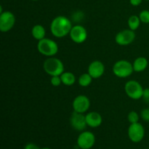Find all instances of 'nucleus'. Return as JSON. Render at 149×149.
<instances>
[{
	"instance_id": "4",
	"label": "nucleus",
	"mask_w": 149,
	"mask_h": 149,
	"mask_svg": "<svg viewBox=\"0 0 149 149\" xmlns=\"http://www.w3.org/2000/svg\"><path fill=\"white\" fill-rule=\"evenodd\" d=\"M133 65L130 61L120 60L116 61L113 66V73L119 78H127L133 73Z\"/></svg>"
},
{
	"instance_id": "29",
	"label": "nucleus",
	"mask_w": 149,
	"mask_h": 149,
	"mask_svg": "<svg viewBox=\"0 0 149 149\" xmlns=\"http://www.w3.org/2000/svg\"><path fill=\"white\" fill-rule=\"evenodd\" d=\"M31 1H38V0H31Z\"/></svg>"
},
{
	"instance_id": "19",
	"label": "nucleus",
	"mask_w": 149,
	"mask_h": 149,
	"mask_svg": "<svg viewBox=\"0 0 149 149\" xmlns=\"http://www.w3.org/2000/svg\"><path fill=\"white\" fill-rule=\"evenodd\" d=\"M141 20H140L139 16L137 15H131L128 19V26H129L130 29L132 31H136L137 29L139 28L140 25H141Z\"/></svg>"
},
{
	"instance_id": "12",
	"label": "nucleus",
	"mask_w": 149,
	"mask_h": 149,
	"mask_svg": "<svg viewBox=\"0 0 149 149\" xmlns=\"http://www.w3.org/2000/svg\"><path fill=\"white\" fill-rule=\"evenodd\" d=\"M70 123L71 127L77 131H83L87 126L85 115H84V113H77L75 111L73 112L71 114Z\"/></svg>"
},
{
	"instance_id": "26",
	"label": "nucleus",
	"mask_w": 149,
	"mask_h": 149,
	"mask_svg": "<svg viewBox=\"0 0 149 149\" xmlns=\"http://www.w3.org/2000/svg\"><path fill=\"white\" fill-rule=\"evenodd\" d=\"M24 149H40L36 144L33 143H29L25 146Z\"/></svg>"
},
{
	"instance_id": "28",
	"label": "nucleus",
	"mask_w": 149,
	"mask_h": 149,
	"mask_svg": "<svg viewBox=\"0 0 149 149\" xmlns=\"http://www.w3.org/2000/svg\"><path fill=\"white\" fill-rule=\"evenodd\" d=\"M40 149H52V148H47V147H45V148H40Z\"/></svg>"
},
{
	"instance_id": "30",
	"label": "nucleus",
	"mask_w": 149,
	"mask_h": 149,
	"mask_svg": "<svg viewBox=\"0 0 149 149\" xmlns=\"http://www.w3.org/2000/svg\"><path fill=\"white\" fill-rule=\"evenodd\" d=\"M146 1H149V0H146Z\"/></svg>"
},
{
	"instance_id": "8",
	"label": "nucleus",
	"mask_w": 149,
	"mask_h": 149,
	"mask_svg": "<svg viewBox=\"0 0 149 149\" xmlns=\"http://www.w3.org/2000/svg\"><path fill=\"white\" fill-rule=\"evenodd\" d=\"M15 17L10 11H4L0 13V31L8 32L14 27Z\"/></svg>"
},
{
	"instance_id": "21",
	"label": "nucleus",
	"mask_w": 149,
	"mask_h": 149,
	"mask_svg": "<svg viewBox=\"0 0 149 149\" xmlns=\"http://www.w3.org/2000/svg\"><path fill=\"white\" fill-rule=\"evenodd\" d=\"M140 20L141 23L149 24V10H144L140 13L139 15Z\"/></svg>"
},
{
	"instance_id": "18",
	"label": "nucleus",
	"mask_w": 149,
	"mask_h": 149,
	"mask_svg": "<svg viewBox=\"0 0 149 149\" xmlns=\"http://www.w3.org/2000/svg\"><path fill=\"white\" fill-rule=\"evenodd\" d=\"M93 78L90 75L89 73H84L79 77L78 82L81 87H87L90 85V84L93 81Z\"/></svg>"
},
{
	"instance_id": "9",
	"label": "nucleus",
	"mask_w": 149,
	"mask_h": 149,
	"mask_svg": "<svg viewBox=\"0 0 149 149\" xmlns=\"http://www.w3.org/2000/svg\"><path fill=\"white\" fill-rule=\"evenodd\" d=\"M135 39V31L131 29H125L119 31L115 36L116 44L120 46H127L132 44Z\"/></svg>"
},
{
	"instance_id": "22",
	"label": "nucleus",
	"mask_w": 149,
	"mask_h": 149,
	"mask_svg": "<svg viewBox=\"0 0 149 149\" xmlns=\"http://www.w3.org/2000/svg\"><path fill=\"white\" fill-rule=\"evenodd\" d=\"M50 83L54 87H58V86L61 85L62 84L61 76H53V77H51Z\"/></svg>"
},
{
	"instance_id": "3",
	"label": "nucleus",
	"mask_w": 149,
	"mask_h": 149,
	"mask_svg": "<svg viewBox=\"0 0 149 149\" xmlns=\"http://www.w3.org/2000/svg\"><path fill=\"white\" fill-rule=\"evenodd\" d=\"M37 49L39 53L47 57H53L58 52V45L52 39L46 38L38 41Z\"/></svg>"
},
{
	"instance_id": "20",
	"label": "nucleus",
	"mask_w": 149,
	"mask_h": 149,
	"mask_svg": "<svg viewBox=\"0 0 149 149\" xmlns=\"http://www.w3.org/2000/svg\"><path fill=\"white\" fill-rule=\"evenodd\" d=\"M127 119L130 124H134V123H137V122H139V119H140L139 114H138L136 111H130L129 113H128Z\"/></svg>"
},
{
	"instance_id": "10",
	"label": "nucleus",
	"mask_w": 149,
	"mask_h": 149,
	"mask_svg": "<svg viewBox=\"0 0 149 149\" xmlns=\"http://www.w3.org/2000/svg\"><path fill=\"white\" fill-rule=\"evenodd\" d=\"M74 111L84 113L89 110L90 107V100L88 97L84 95H79L74 98L72 103Z\"/></svg>"
},
{
	"instance_id": "15",
	"label": "nucleus",
	"mask_w": 149,
	"mask_h": 149,
	"mask_svg": "<svg viewBox=\"0 0 149 149\" xmlns=\"http://www.w3.org/2000/svg\"><path fill=\"white\" fill-rule=\"evenodd\" d=\"M148 60L145 57H138L132 63L134 71L135 72H142L145 71L148 67Z\"/></svg>"
},
{
	"instance_id": "7",
	"label": "nucleus",
	"mask_w": 149,
	"mask_h": 149,
	"mask_svg": "<svg viewBox=\"0 0 149 149\" xmlns=\"http://www.w3.org/2000/svg\"><path fill=\"white\" fill-rule=\"evenodd\" d=\"M77 143L79 148L90 149L95 143V136L90 131L81 132L77 138Z\"/></svg>"
},
{
	"instance_id": "24",
	"label": "nucleus",
	"mask_w": 149,
	"mask_h": 149,
	"mask_svg": "<svg viewBox=\"0 0 149 149\" xmlns=\"http://www.w3.org/2000/svg\"><path fill=\"white\" fill-rule=\"evenodd\" d=\"M83 17H84V15H83V13L81 12H77L73 15V19H74V20L79 21L80 20L83 18Z\"/></svg>"
},
{
	"instance_id": "13",
	"label": "nucleus",
	"mask_w": 149,
	"mask_h": 149,
	"mask_svg": "<svg viewBox=\"0 0 149 149\" xmlns=\"http://www.w3.org/2000/svg\"><path fill=\"white\" fill-rule=\"evenodd\" d=\"M93 79L101 77L105 73V65L101 61H94L88 66V72Z\"/></svg>"
},
{
	"instance_id": "25",
	"label": "nucleus",
	"mask_w": 149,
	"mask_h": 149,
	"mask_svg": "<svg viewBox=\"0 0 149 149\" xmlns=\"http://www.w3.org/2000/svg\"><path fill=\"white\" fill-rule=\"evenodd\" d=\"M142 98L147 103H149V88L144 89Z\"/></svg>"
},
{
	"instance_id": "6",
	"label": "nucleus",
	"mask_w": 149,
	"mask_h": 149,
	"mask_svg": "<svg viewBox=\"0 0 149 149\" xmlns=\"http://www.w3.org/2000/svg\"><path fill=\"white\" fill-rule=\"evenodd\" d=\"M128 137L132 142L140 143L145 136V129L140 122L130 124L127 131Z\"/></svg>"
},
{
	"instance_id": "23",
	"label": "nucleus",
	"mask_w": 149,
	"mask_h": 149,
	"mask_svg": "<svg viewBox=\"0 0 149 149\" xmlns=\"http://www.w3.org/2000/svg\"><path fill=\"white\" fill-rule=\"evenodd\" d=\"M141 117L143 121L149 122V109H144L141 112Z\"/></svg>"
},
{
	"instance_id": "16",
	"label": "nucleus",
	"mask_w": 149,
	"mask_h": 149,
	"mask_svg": "<svg viewBox=\"0 0 149 149\" xmlns=\"http://www.w3.org/2000/svg\"><path fill=\"white\" fill-rule=\"evenodd\" d=\"M31 34L33 39H36L37 41L42 40L45 38L46 30H45V27L42 25H35L31 29Z\"/></svg>"
},
{
	"instance_id": "1",
	"label": "nucleus",
	"mask_w": 149,
	"mask_h": 149,
	"mask_svg": "<svg viewBox=\"0 0 149 149\" xmlns=\"http://www.w3.org/2000/svg\"><path fill=\"white\" fill-rule=\"evenodd\" d=\"M72 27V23L68 17L59 15L51 22L50 31L55 37L63 38L69 34Z\"/></svg>"
},
{
	"instance_id": "5",
	"label": "nucleus",
	"mask_w": 149,
	"mask_h": 149,
	"mask_svg": "<svg viewBox=\"0 0 149 149\" xmlns=\"http://www.w3.org/2000/svg\"><path fill=\"white\" fill-rule=\"evenodd\" d=\"M125 90L127 95L132 100H139L142 98L144 89L142 85L136 80H130L125 85Z\"/></svg>"
},
{
	"instance_id": "11",
	"label": "nucleus",
	"mask_w": 149,
	"mask_h": 149,
	"mask_svg": "<svg viewBox=\"0 0 149 149\" xmlns=\"http://www.w3.org/2000/svg\"><path fill=\"white\" fill-rule=\"evenodd\" d=\"M69 35L71 40L77 44L84 43L87 39V30L81 25H76L73 26Z\"/></svg>"
},
{
	"instance_id": "27",
	"label": "nucleus",
	"mask_w": 149,
	"mask_h": 149,
	"mask_svg": "<svg viewBox=\"0 0 149 149\" xmlns=\"http://www.w3.org/2000/svg\"><path fill=\"white\" fill-rule=\"evenodd\" d=\"M143 0H130V4L132 6H138L141 4Z\"/></svg>"
},
{
	"instance_id": "17",
	"label": "nucleus",
	"mask_w": 149,
	"mask_h": 149,
	"mask_svg": "<svg viewBox=\"0 0 149 149\" xmlns=\"http://www.w3.org/2000/svg\"><path fill=\"white\" fill-rule=\"evenodd\" d=\"M62 84L65 86H72L76 82V77L73 73L64 71L61 75Z\"/></svg>"
},
{
	"instance_id": "2",
	"label": "nucleus",
	"mask_w": 149,
	"mask_h": 149,
	"mask_svg": "<svg viewBox=\"0 0 149 149\" xmlns=\"http://www.w3.org/2000/svg\"><path fill=\"white\" fill-rule=\"evenodd\" d=\"M45 72L50 77L61 76L64 72L63 63L55 57H49L43 64Z\"/></svg>"
},
{
	"instance_id": "14",
	"label": "nucleus",
	"mask_w": 149,
	"mask_h": 149,
	"mask_svg": "<svg viewBox=\"0 0 149 149\" xmlns=\"http://www.w3.org/2000/svg\"><path fill=\"white\" fill-rule=\"evenodd\" d=\"M87 126L92 128H97L101 125L103 118L101 115L96 111L89 112L85 115Z\"/></svg>"
}]
</instances>
